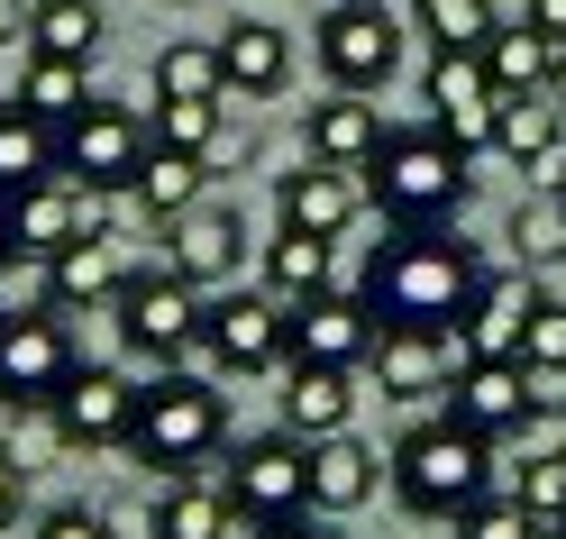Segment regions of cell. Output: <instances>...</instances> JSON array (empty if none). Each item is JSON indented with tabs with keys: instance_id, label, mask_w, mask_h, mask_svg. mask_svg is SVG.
Here are the masks:
<instances>
[{
	"instance_id": "obj_1",
	"label": "cell",
	"mask_w": 566,
	"mask_h": 539,
	"mask_svg": "<svg viewBox=\"0 0 566 539\" xmlns=\"http://www.w3.org/2000/svg\"><path fill=\"white\" fill-rule=\"evenodd\" d=\"M484 257L467 238H457L448 220H430V229H394L366 257V311L384 320V330H430V339H457L467 330V311H475V293H484Z\"/></svg>"
},
{
	"instance_id": "obj_2",
	"label": "cell",
	"mask_w": 566,
	"mask_h": 539,
	"mask_svg": "<svg viewBox=\"0 0 566 539\" xmlns=\"http://www.w3.org/2000/svg\"><path fill=\"white\" fill-rule=\"evenodd\" d=\"M475 193V156L430 120V128H384V147L366 165V201L384 210L394 229H430L448 210H467Z\"/></svg>"
},
{
	"instance_id": "obj_3",
	"label": "cell",
	"mask_w": 566,
	"mask_h": 539,
	"mask_svg": "<svg viewBox=\"0 0 566 539\" xmlns=\"http://www.w3.org/2000/svg\"><path fill=\"white\" fill-rule=\"evenodd\" d=\"M220 448H229V393L220 384H201L184 366L137 384V421H128V457L137 466H165V485H184Z\"/></svg>"
},
{
	"instance_id": "obj_4",
	"label": "cell",
	"mask_w": 566,
	"mask_h": 539,
	"mask_svg": "<svg viewBox=\"0 0 566 539\" xmlns=\"http://www.w3.org/2000/svg\"><path fill=\"white\" fill-rule=\"evenodd\" d=\"M394 502L411 521H467L475 502L493 494V439H475V429H457L448 412L439 421H420L411 439L394 448Z\"/></svg>"
},
{
	"instance_id": "obj_5",
	"label": "cell",
	"mask_w": 566,
	"mask_h": 539,
	"mask_svg": "<svg viewBox=\"0 0 566 539\" xmlns=\"http://www.w3.org/2000/svg\"><path fill=\"white\" fill-rule=\"evenodd\" d=\"M220 494L238 521H302L311 512V439L293 429H265V439H238L229 466H220Z\"/></svg>"
},
{
	"instance_id": "obj_6",
	"label": "cell",
	"mask_w": 566,
	"mask_h": 539,
	"mask_svg": "<svg viewBox=\"0 0 566 539\" xmlns=\"http://www.w3.org/2000/svg\"><path fill=\"white\" fill-rule=\"evenodd\" d=\"M119 311V348L137 356V366H156V375H174V366H184V356L201 348V293H192V283L184 274H128V293L111 302Z\"/></svg>"
},
{
	"instance_id": "obj_7",
	"label": "cell",
	"mask_w": 566,
	"mask_h": 539,
	"mask_svg": "<svg viewBox=\"0 0 566 539\" xmlns=\"http://www.w3.org/2000/svg\"><path fill=\"white\" fill-rule=\"evenodd\" d=\"M147 147H156V137L137 128L128 111L92 101L83 120L55 128V174H64L74 193H92V201H101V193H137V165H147Z\"/></svg>"
},
{
	"instance_id": "obj_8",
	"label": "cell",
	"mask_w": 566,
	"mask_h": 539,
	"mask_svg": "<svg viewBox=\"0 0 566 539\" xmlns=\"http://www.w3.org/2000/svg\"><path fill=\"white\" fill-rule=\"evenodd\" d=\"M311 55H321V74L338 92H375V83H394V64H402V19L384 10V0H338V10H321V28H311Z\"/></svg>"
},
{
	"instance_id": "obj_9",
	"label": "cell",
	"mask_w": 566,
	"mask_h": 539,
	"mask_svg": "<svg viewBox=\"0 0 566 539\" xmlns=\"http://www.w3.org/2000/svg\"><path fill=\"white\" fill-rule=\"evenodd\" d=\"M201 348L220 375H274V366H293V311L274 293H220L201 311Z\"/></svg>"
},
{
	"instance_id": "obj_10",
	"label": "cell",
	"mask_w": 566,
	"mask_h": 539,
	"mask_svg": "<svg viewBox=\"0 0 566 539\" xmlns=\"http://www.w3.org/2000/svg\"><path fill=\"white\" fill-rule=\"evenodd\" d=\"M74 366L83 356L64 339V320H0V412H55Z\"/></svg>"
},
{
	"instance_id": "obj_11",
	"label": "cell",
	"mask_w": 566,
	"mask_h": 539,
	"mask_svg": "<svg viewBox=\"0 0 566 539\" xmlns=\"http://www.w3.org/2000/svg\"><path fill=\"white\" fill-rule=\"evenodd\" d=\"M420 101H430V120L457 137V147H493V111H503V83H493L484 46H439L430 74H420Z\"/></svg>"
},
{
	"instance_id": "obj_12",
	"label": "cell",
	"mask_w": 566,
	"mask_h": 539,
	"mask_svg": "<svg viewBox=\"0 0 566 539\" xmlns=\"http://www.w3.org/2000/svg\"><path fill=\"white\" fill-rule=\"evenodd\" d=\"M530 412H539V393H530L521 356H475V366H457V384H448V421L475 429V439H521Z\"/></svg>"
},
{
	"instance_id": "obj_13",
	"label": "cell",
	"mask_w": 566,
	"mask_h": 539,
	"mask_svg": "<svg viewBox=\"0 0 566 539\" xmlns=\"http://www.w3.org/2000/svg\"><path fill=\"white\" fill-rule=\"evenodd\" d=\"M128 421H137V384L119 366H74V384L55 393L64 448H128Z\"/></svg>"
},
{
	"instance_id": "obj_14",
	"label": "cell",
	"mask_w": 566,
	"mask_h": 539,
	"mask_svg": "<svg viewBox=\"0 0 566 539\" xmlns=\"http://www.w3.org/2000/svg\"><path fill=\"white\" fill-rule=\"evenodd\" d=\"M238 257H247V220L229 201H201V210H184V220H165V274H184L192 293L201 283H229Z\"/></svg>"
},
{
	"instance_id": "obj_15",
	"label": "cell",
	"mask_w": 566,
	"mask_h": 539,
	"mask_svg": "<svg viewBox=\"0 0 566 539\" xmlns=\"http://www.w3.org/2000/svg\"><path fill=\"white\" fill-rule=\"evenodd\" d=\"M375 330L384 320L357 302V293H311L293 311V366H366L375 356Z\"/></svg>"
},
{
	"instance_id": "obj_16",
	"label": "cell",
	"mask_w": 566,
	"mask_h": 539,
	"mask_svg": "<svg viewBox=\"0 0 566 539\" xmlns=\"http://www.w3.org/2000/svg\"><path fill=\"white\" fill-rule=\"evenodd\" d=\"M375 384L394 403H448L457 384V339H430V330H375Z\"/></svg>"
},
{
	"instance_id": "obj_17",
	"label": "cell",
	"mask_w": 566,
	"mask_h": 539,
	"mask_svg": "<svg viewBox=\"0 0 566 539\" xmlns=\"http://www.w3.org/2000/svg\"><path fill=\"white\" fill-rule=\"evenodd\" d=\"M274 210H283V229H293V238H321L329 247L366 210V184H357V174H338V165H302V174H283Z\"/></svg>"
},
{
	"instance_id": "obj_18",
	"label": "cell",
	"mask_w": 566,
	"mask_h": 539,
	"mask_svg": "<svg viewBox=\"0 0 566 539\" xmlns=\"http://www.w3.org/2000/svg\"><path fill=\"white\" fill-rule=\"evenodd\" d=\"M0 220H10V247H19V257H64L74 238H92V201H83V193L55 174V184L19 193L10 210H0Z\"/></svg>"
},
{
	"instance_id": "obj_19",
	"label": "cell",
	"mask_w": 566,
	"mask_h": 539,
	"mask_svg": "<svg viewBox=\"0 0 566 539\" xmlns=\"http://www.w3.org/2000/svg\"><path fill=\"white\" fill-rule=\"evenodd\" d=\"M357 412V366H283V429L293 439H338Z\"/></svg>"
},
{
	"instance_id": "obj_20",
	"label": "cell",
	"mask_w": 566,
	"mask_h": 539,
	"mask_svg": "<svg viewBox=\"0 0 566 539\" xmlns=\"http://www.w3.org/2000/svg\"><path fill=\"white\" fill-rule=\"evenodd\" d=\"M311 165H338V174H366L375 165V147H384V111L366 92H338V101H321L311 111Z\"/></svg>"
},
{
	"instance_id": "obj_21",
	"label": "cell",
	"mask_w": 566,
	"mask_h": 539,
	"mask_svg": "<svg viewBox=\"0 0 566 539\" xmlns=\"http://www.w3.org/2000/svg\"><path fill=\"white\" fill-rule=\"evenodd\" d=\"M375 485H384V457L366 448V439H311V512H357V502H375Z\"/></svg>"
},
{
	"instance_id": "obj_22",
	"label": "cell",
	"mask_w": 566,
	"mask_h": 539,
	"mask_svg": "<svg viewBox=\"0 0 566 539\" xmlns=\"http://www.w3.org/2000/svg\"><path fill=\"white\" fill-rule=\"evenodd\" d=\"M38 184H55V128L38 111H19V101H0V210Z\"/></svg>"
},
{
	"instance_id": "obj_23",
	"label": "cell",
	"mask_w": 566,
	"mask_h": 539,
	"mask_svg": "<svg viewBox=\"0 0 566 539\" xmlns=\"http://www.w3.org/2000/svg\"><path fill=\"white\" fill-rule=\"evenodd\" d=\"M220 74H229V92H238V101H265V92H283V74H293V46H283V28H265V19H238L229 38H220Z\"/></svg>"
},
{
	"instance_id": "obj_24",
	"label": "cell",
	"mask_w": 566,
	"mask_h": 539,
	"mask_svg": "<svg viewBox=\"0 0 566 539\" xmlns=\"http://www.w3.org/2000/svg\"><path fill=\"white\" fill-rule=\"evenodd\" d=\"M521 320H530V293L493 274L475 293V311H467V330H457V366H475V356H521Z\"/></svg>"
},
{
	"instance_id": "obj_25",
	"label": "cell",
	"mask_w": 566,
	"mask_h": 539,
	"mask_svg": "<svg viewBox=\"0 0 566 539\" xmlns=\"http://www.w3.org/2000/svg\"><path fill=\"white\" fill-rule=\"evenodd\" d=\"M147 530H156V539H238V512H229V494H220V485L184 476V485H165V494H156Z\"/></svg>"
},
{
	"instance_id": "obj_26",
	"label": "cell",
	"mask_w": 566,
	"mask_h": 539,
	"mask_svg": "<svg viewBox=\"0 0 566 539\" xmlns=\"http://www.w3.org/2000/svg\"><path fill=\"white\" fill-rule=\"evenodd\" d=\"M493 147H503L512 165H539L566 147V111L548 92H503V111H493Z\"/></svg>"
},
{
	"instance_id": "obj_27",
	"label": "cell",
	"mask_w": 566,
	"mask_h": 539,
	"mask_svg": "<svg viewBox=\"0 0 566 539\" xmlns=\"http://www.w3.org/2000/svg\"><path fill=\"white\" fill-rule=\"evenodd\" d=\"M128 293V266L111 238H74L55 257V311H83V302H119Z\"/></svg>"
},
{
	"instance_id": "obj_28",
	"label": "cell",
	"mask_w": 566,
	"mask_h": 539,
	"mask_svg": "<svg viewBox=\"0 0 566 539\" xmlns=\"http://www.w3.org/2000/svg\"><path fill=\"white\" fill-rule=\"evenodd\" d=\"M265 293H274L283 311H302L311 293H329V247H321V238H293V229H283V238L265 247Z\"/></svg>"
},
{
	"instance_id": "obj_29",
	"label": "cell",
	"mask_w": 566,
	"mask_h": 539,
	"mask_svg": "<svg viewBox=\"0 0 566 539\" xmlns=\"http://www.w3.org/2000/svg\"><path fill=\"white\" fill-rule=\"evenodd\" d=\"M19 111H38L46 128H64V120H83V111H92V83H83V64H64V55H28Z\"/></svg>"
},
{
	"instance_id": "obj_30",
	"label": "cell",
	"mask_w": 566,
	"mask_h": 539,
	"mask_svg": "<svg viewBox=\"0 0 566 539\" xmlns=\"http://www.w3.org/2000/svg\"><path fill=\"white\" fill-rule=\"evenodd\" d=\"M484 64H493V83L503 92H548V64H557V38H539V28H493L484 38Z\"/></svg>"
},
{
	"instance_id": "obj_31",
	"label": "cell",
	"mask_w": 566,
	"mask_h": 539,
	"mask_svg": "<svg viewBox=\"0 0 566 539\" xmlns=\"http://www.w3.org/2000/svg\"><path fill=\"white\" fill-rule=\"evenodd\" d=\"M28 46H38V55H64V64H92V55H101V10H92V0H38Z\"/></svg>"
},
{
	"instance_id": "obj_32",
	"label": "cell",
	"mask_w": 566,
	"mask_h": 539,
	"mask_svg": "<svg viewBox=\"0 0 566 539\" xmlns=\"http://www.w3.org/2000/svg\"><path fill=\"white\" fill-rule=\"evenodd\" d=\"M137 201H147L156 220H184V210H201V156H184V147H147V165H137Z\"/></svg>"
},
{
	"instance_id": "obj_33",
	"label": "cell",
	"mask_w": 566,
	"mask_h": 539,
	"mask_svg": "<svg viewBox=\"0 0 566 539\" xmlns=\"http://www.w3.org/2000/svg\"><path fill=\"white\" fill-rule=\"evenodd\" d=\"M0 320H55V257H0Z\"/></svg>"
},
{
	"instance_id": "obj_34",
	"label": "cell",
	"mask_w": 566,
	"mask_h": 539,
	"mask_svg": "<svg viewBox=\"0 0 566 539\" xmlns=\"http://www.w3.org/2000/svg\"><path fill=\"white\" fill-rule=\"evenodd\" d=\"M156 92H165V101H229L220 46H165V55H156Z\"/></svg>"
},
{
	"instance_id": "obj_35",
	"label": "cell",
	"mask_w": 566,
	"mask_h": 539,
	"mask_svg": "<svg viewBox=\"0 0 566 539\" xmlns=\"http://www.w3.org/2000/svg\"><path fill=\"white\" fill-rule=\"evenodd\" d=\"M512 257H521V266H557V257H566V201H557V193H539V201L512 210Z\"/></svg>"
},
{
	"instance_id": "obj_36",
	"label": "cell",
	"mask_w": 566,
	"mask_h": 539,
	"mask_svg": "<svg viewBox=\"0 0 566 539\" xmlns=\"http://www.w3.org/2000/svg\"><path fill=\"white\" fill-rule=\"evenodd\" d=\"M521 366H530V375H566V302H557V293H530V320H521Z\"/></svg>"
},
{
	"instance_id": "obj_37",
	"label": "cell",
	"mask_w": 566,
	"mask_h": 539,
	"mask_svg": "<svg viewBox=\"0 0 566 539\" xmlns=\"http://www.w3.org/2000/svg\"><path fill=\"white\" fill-rule=\"evenodd\" d=\"M411 19L430 28L439 46H484L493 38V0H411Z\"/></svg>"
},
{
	"instance_id": "obj_38",
	"label": "cell",
	"mask_w": 566,
	"mask_h": 539,
	"mask_svg": "<svg viewBox=\"0 0 566 539\" xmlns=\"http://www.w3.org/2000/svg\"><path fill=\"white\" fill-rule=\"evenodd\" d=\"M156 147H184V156H201L210 137H220V101H156Z\"/></svg>"
},
{
	"instance_id": "obj_39",
	"label": "cell",
	"mask_w": 566,
	"mask_h": 539,
	"mask_svg": "<svg viewBox=\"0 0 566 539\" xmlns=\"http://www.w3.org/2000/svg\"><path fill=\"white\" fill-rule=\"evenodd\" d=\"M512 494H521V512H530V521H548V530H566V457H530Z\"/></svg>"
},
{
	"instance_id": "obj_40",
	"label": "cell",
	"mask_w": 566,
	"mask_h": 539,
	"mask_svg": "<svg viewBox=\"0 0 566 539\" xmlns=\"http://www.w3.org/2000/svg\"><path fill=\"white\" fill-rule=\"evenodd\" d=\"M457 539H557V530H548V521H530V512H521V494H503V502L484 494L475 512L457 521Z\"/></svg>"
},
{
	"instance_id": "obj_41",
	"label": "cell",
	"mask_w": 566,
	"mask_h": 539,
	"mask_svg": "<svg viewBox=\"0 0 566 539\" xmlns=\"http://www.w3.org/2000/svg\"><path fill=\"white\" fill-rule=\"evenodd\" d=\"M38 539H119V530H111V521H101V512H92V502H55V512L38 521Z\"/></svg>"
},
{
	"instance_id": "obj_42",
	"label": "cell",
	"mask_w": 566,
	"mask_h": 539,
	"mask_svg": "<svg viewBox=\"0 0 566 539\" xmlns=\"http://www.w3.org/2000/svg\"><path fill=\"white\" fill-rule=\"evenodd\" d=\"M521 448H530V457H566V412L548 403V393H539V412L521 421Z\"/></svg>"
},
{
	"instance_id": "obj_43",
	"label": "cell",
	"mask_w": 566,
	"mask_h": 539,
	"mask_svg": "<svg viewBox=\"0 0 566 539\" xmlns=\"http://www.w3.org/2000/svg\"><path fill=\"white\" fill-rule=\"evenodd\" d=\"M256 539H338V530H329V521H321V512H302V521H265V530H256Z\"/></svg>"
},
{
	"instance_id": "obj_44",
	"label": "cell",
	"mask_w": 566,
	"mask_h": 539,
	"mask_svg": "<svg viewBox=\"0 0 566 539\" xmlns=\"http://www.w3.org/2000/svg\"><path fill=\"white\" fill-rule=\"evenodd\" d=\"M521 19H530V28H539V38H557V46H566V0H530V10H521Z\"/></svg>"
},
{
	"instance_id": "obj_45",
	"label": "cell",
	"mask_w": 566,
	"mask_h": 539,
	"mask_svg": "<svg viewBox=\"0 0 566 539\" xmlns=\"http://www.w3.org/2000/svg\"><path fill=\"white\" fill-rule=\"evenodd\" d=\"M19 476H28V466H19V457H0V530L19 521Z\"/></svg>"
},
{
	"instance_id": "obj_46",
	"label": "cell",
	"mask_w": 566,
	"mask_h": 539,
	"mask_svg": "<svg viewBox=\"0 0 566 539\" xmlns=\"http://www.w3.org/2000/svg\"><path fill=\"white\" fill-rule=\"evenodd\" d=\"M28 38V19H19V0H0V46H19Z\"/></svg>"
},
{
	"instance_id": "obj_47",
	"label": "cell",
	"mask_w": 566,
	"mask_h": 539,
	"mask_svg": "<svg viewBox=\"0 0 566 539\" xmlns=\"http://www.w3.org/2000/svg\"><path fill=\"white\" fill-rule=\"evenodd\" d=\"M548 101L566 111V46H557V64H548Z\"/></svg>"
},
{
	"instance_id": "obj_48",
	"label": "cell",
	"mask_w": 566,
	"mask_h": 539,
	"mask_svg": "<svg viewBox=\"0 0 566 539\" xmlns=\"http://www.w3.org/2000/svg\"><path fill=\"white\" fill-rule=\"evenodd\" d=\"M0 257H10V220H0Z\"/></svg>"
},
{
	"instance_id": "obj_49",
	"label": "cell",
	"mask_w": 566,
	"mask_h": 539,
	"mask_svg": "<svg viewBox=\"0 0 566 539\" xmlns=\"http://www.w3.org/2000/svg\"><path fill=\"white\" fill-rule=\"evenodd\" d=\"M557 201H566V184H557Z\"/></svg>"
},
{
	"instance_id": "obj_50",
	"label": "cell",
	"mask_w": 566,
	"mask_h": 539,
	"mask_svg": "<svg viewBox=\"0 0 566 539\" xmlns=\"http://www.w3.org/2000/svg\"><path fill=\"white\" fill-rule=\"evenodd\" d=\"M557 539H566V530H557Z\"/></svg>"
}]
</instances>
